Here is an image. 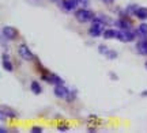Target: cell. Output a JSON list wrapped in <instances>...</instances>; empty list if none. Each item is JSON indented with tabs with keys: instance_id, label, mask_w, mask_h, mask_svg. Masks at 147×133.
I'll return each instance as SVG.
<instances>
[{
	"instance_id": "obj_14",
	"label": "cell",
	"mask_w": 147,
	"mask_h": 133,
	"mask_svg": "<svg viewBox=\"0 0 147 133\" xmlns=\"http://www.w3.org/2000/svg\"><path fill=\"white\" fill-rule=\"evenodd\" d=\"M30 88H32V91L34 94H40L41 92V86H40V83H37V82H33Z\"/></svg>"
},
{
	"instance_id": "obj_2",
	"label": "cell",
	"mask_w": 147,
	"mask_h": 133,
	"mask_svg": "<svg viewBox=\"0 0 147 133\" xmlns=\"http://www.w3.org/2000/svg\"><path fill=\"white\" fill-rule=\"evenodd\" d=\"M75 18L80 23H86V22H90L94 19V12L90 10H86V8H80L79 11L75 12Z\"/></svg>"
},
{
	"instance_id": "obj_12",
	"label": "cell",
	"mask_w": 147,
	"mask_h": 133,
	"mask_svg": "<svg viewBox=\"0 0 147 133\" xmlns=\"http://www.w3.org/2000/svg\"><path fill=\"white\" fill-rule=\"evenodd\" d=\"M116 30L113 29H106L105 31H104V38L105 39H110V38H116Z\"/></svg>"
},
{
	"instance_id": "obj_15",
	"label": "cell",
	"mask_w": 147,
	"mask_h": 133,
	"mask_svg": "<svg viewBox=\"0 0 147 133\" xmlns=\"http://www.w3.org/2000/svg\"><path fill=\"white\" fill-rule=\"evenodd\" d=\"M136 10H138V5H134V4H131V5H128L127 7V14H135L136 12Z\"/></svg>"
},
{
	"instance_id": "obj_13",
	"label": "cell",
	"mask_w": 147,
	"mask_h": 133,
	"mask_svg": "<svg viewBox=\"0 0 147 133\" xmlns=\"http://www.w3.org/2000/svg\"><path fill=\"white\" fill-rule=\"evenodd\" d=\"M138 34L140 35H147V23H140L138 27Z\"/></svg>"
},
{
	"instance_id": "obj_9",
	"label": "cell",
	"mask_w": 147,
	"mask_h": 133,
	"mask_svg": "<svg viewBox=\"0 0 147 133\" xmlns=\"http://www.w3.org/2000/svg\"><path fill=\"white\" fill-rule=\"evenodd\" d=\"M115 25L120 30H131V23L129 22H127L125 19H120V21H116Z\"/></svg>"
},
{
	"instance_id": "obj_7",
	"label": "cell",
	"mask_w": 147,
	"mask_h": 133,
	"mask_svg": "<svg viewBox=\"0 0 147 133\" xmlns=\"http://www.w3.org/2000/svg\"><path fill=\"white\" fill-rule=\"evenodd\" d=\"M136 50L140 54H143V56H147V39L144 38V35H143L142 39L136 43Z\"/></svg>"
},
{
	"instance_id": "obj_23",
	"label": "cell",
	"mask_w": 147,
	"mask_h": 133,
	"mask_svg": "<svg viewBox=\"0 0 147 133\" xmlns=\"http://www.w3.org/2000/svg\"><path fill=\"white\" fill-rule=\"evenodd\" d=\"M51 1H59V0H51Z\"/></svg>"
},
{
	"instance_id": "obj_18",
	"label": "cell",
	"mask_w": 147,
	"mask_h": 133,
	"mask_svg": "<svg viewBox=\"0 0 147 133\" xmlns=\"http://www.w3.org/2000/svg\"><path fill=\"white\" fill-rule=\"evenodd\" d=\"M106 56H108L109 59H116V57H117V53H116V52H112V50H108Z\"/></svg>"
},
{
	"instance_id": "obj_3",
	"label": "cell",
	"mask_w": 147,
	"mask_h": 133,
	"mask_svg": "<svg viewBox=\"0 0 147 133\" xmlns=\"http://www.w3.org/2000/svg\"><path fill=\"white\" fill-rule=\"evenodd\" d=\"M116 38L120 39L121 42H131L135 38V33H132L131 30H117Z\"/></svg>"
},
{
	"instance_id": "obj_20",
	"label": "cell",
	"mask_w": 147,
	"mask_h": 133,
	"mask_svg": "<svg viewBox=\"0 0 147 133\" xmlns=\"http://www.w3.org/2000/svg\"><path fill=\"white\" fill-rule=\"evenodd\" d=\"M32 132H33V133L42 132V128H41V126H33V128H32Z\"/></svg>"
},
{
	"instance_id": "obj_16",
	"label": "cell",
	"mask_w": 147,
	"mask_h": 133,
	"mask_svg": "<svg viewBox=\"0 0 147 133\" xmlns=\"http://www.w3.org/2000/svg\"><path fill=\"white\" fill-rule=\"evenodd\" d=\"M57 129L60 132H65V130H68V125H67V124H60L57 126Z\"/></svg>"
},
{
	"instance_id": "obj_4",
	"label": "cell",
	"mask_w": 147,
	"mask_h": 133,
	"mask_svg": "<svg viewBox=\"0 0 147 133\" xmlns=\"http://www.w3.org/2000/svg\"><path fill=\"white\" fill-rule=\"evenodd\" d=\"M18 53H19V56H21L23 60H32L33 59L32 50H30V49H29V46H27V45H25V43L19 45V48H18Z\"/></svg>"
},
{
	"instance_id": "obj_8",
	"label": "cell",
	"mask_w": 147,
	"mask_h": 133,
	"mask_svg": "<svg viewBox=\"0 0 147 133\" xmlns=\"http://www.w3.org/2000/svg\"><path fill=\"white\" fill-rule=\"evenodd\" d=\"M44 80H47L48 83H52V84H63V80L59 78L57 75H48V76H44Z\"/></svg>"
},
{
	"instance_id": "obj_21",
	"label": "cell",
	"mask_w": 147,
	"mask_h": 133,
	"mask_svg": "<svg viewBox=\"0 0 147 133\" xmlns=\"http://www.w3.org/2000/svg\"><path fill=\"white\" fill-rule=\"evenodd\" d=\"M102 1H104V3H106V4H112L115 0H102Z\"/></svg>"
},
{
	"instance_id": "obj_17",
	"label": "cell",
	"mask_w": 147,
	"mask_h": 133,
	"mask_svg": "<svg viewBox=\"0 0 147 133\" xmlns=\"http://www.w3.org/2000/svg\"><path fill=\"white\" fill-rule=\"evenodd\" d=\"M87 4H89V0H78V5L82 7V8L87 7Z\"/></svg>"
},
{
	"instance_id": "obj_1",
	"label": "cell",
	"mask_w": 147,
	"mask_h": 133,
	"mask_svg": "<svg viewBox=\"0 0 147 133\" xmlns=\"http://www.w3.org/2000/svg\"><path fill=\"white\" fill-rule=\"evenodd\" d=\"M105 31V21L104 19H100V18H95L93 19V25L90 27V35L91 37H98L101 34H104Z\"/></svg>"
},
{
	"instance_id": "obj_22",
	"label": "cell",
	"mask_w": 147,
	"mask_h": 133,
	"mask_svg": "<svg viewBox=\"0 0 147 133\" xmlns=\"http://www.w3.org/2000/svg\"><path fill=\"white\" fill-rule=\"evenodd\" d=\"M142 96H147V91H143V92H142Z\"/></svg>"
},
{
	"instance_id": "obj_10",
	"label": "cell",
	"mask_w": 147,
	"mask_h": 133,
	"mask_svg": "<svg viewBox=\"0 0 147 133\" xmlns=\"http://www.w3.org/2000/svg\"><path fill=\"white\" fill-rule=\"evenodd\" d=\"M135 15L138 16V19H142V21L147 19V8H144V7H140V8H138L136 12H135Z\"/></svg>"
},
{
	"instance_id": "obj_19",
	"label": "cell",
	"mask_w": 147,
	"mask_h": 133,
	"mask_svg": "<svg viewBox=\"0 0 147 133\" xmlns=\"http://www.w3.org/2000/svg\"><path fill=\"white\" fill-rule=\"evenodd\" d=\"M98 49H100V52L102 54H106V53H108V50H109V49L106 48V46H104V45H100V46H98Z\"/></svg>"
},
{
	"instance_id": "obj_24",
	"label": "cell",
	"mask_w": 147,
	"mask_h": 133,
	"mask_svg": "<svg viewBox=\"0 0 147 133\" xmlns=\"http://www.w3.org/2000/svg\"><path fill=\"white\" fill-rule=\"evenodd\" d=\"M146 68H147V63H146Z\"/></svg>"
},
{
	"instance_id": "obj_11",
	"label": "cell",
	"mask_w": 147,
	"mask_h": 133,
	"mask_svg": "<svg viewBox=\"0 0 147 133\" xmlns=\"http://www.w3.org/2000/svg\"><path fill=\"white\" fill-rule=\"evenodd\" d=\"M3 67H4V69H7L8 72L12 71V65H11L10 59H8V56H7V54H3Z\"/></svg>"
},
{
	"instance_id": "obj_6",
	"label": "cell",
	"mask_w": 147,
	"mask_h": 133,
	"mask_svg": "<svg viewBox=\"0 0 147 133\" xmlns=\"http://www.w3.org/2000/svg\"><path fill=\"white\" fill-rule=\"evenodd\" d=\"M3 35L7 39H15L18 37V31H16V29H14V27L5 26V27H3Z\"/></svg>"
},
{
	"instance_id": "obj_5",
	"label": "cell",
	"mask_w": 147,
	"mask_h": 133,
	"mask_svg": "<svg viewBox=\"0 0 147 133\" xmlns=\"http://www.w3.org/2000/svg\"><path fill=\"white\" fill-rule=\"evenodd\" d=\"M53 92H55V95L57 96V98H67L69 94V91L67 90V87L63 84H56Z\"/></svg>"
}]
</instances>
